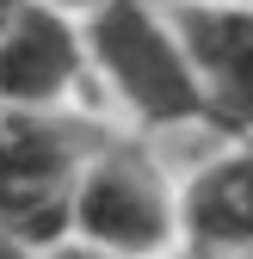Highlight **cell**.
I'll return each mask as SVG.
<instances>
[{
    "instance_id": "cell-9",
    "label": "cell",
    "mask_w": 253,
    "mask_h": 259,
    "mask_svg": "<svg viewBox=\"0 0 253 259\" xmlns=\"http://www.w3.org/2000/svg\"><path fill=\"white\" fill-rule=\"evenodd\" d=\"M0 259H37V247H25V241H13V235H0Z\"/></svg>"
},
{
    "instance_id": "cell-5",
    "label": "cell",
    "mask_w": 253,
    "mask_h": 259,
    "mask_svg": "<svg viewBox=\"0 0 253 259\" xmlns=\"http://www.w3.org/2000/svg\"><path fill=\"white\" fill-rule=\"evenodd\" d=\"M161 7L192 62L204 123L223 142H253V7Z\"/></svg>"
},
{
    "instance_id": "cell-10",
    "label": "cell",
    "mask_w": 253,
    "mask_h": 259,
    "mask_svg": "<svg viewBox=\"0 0 253 259\" xmlns=\"http://www.w3.org/2000/svg\"><path fill=\"white\" fill-rule=\"evenodd\" d=\"M173 7H253V0H173Z\"/></svg>"
},
{
    "instance_id": "cell-8",
    "label": "cell",
    "mask_w": 253,
    "mask_h": 259,
    "mask_svg": "<svg viewBox=\"0 0 253 259\" xmlns=\"http://www.w3.org/2000/svg\"><path fill=\"white\" fill-rule=\"evenodd\" d=\"M44 7H56V13H68V19H87L93 7H105V0H44Z\"/></svg>"
},
{
    "instance_id": "cell-6",
    "label": "cell",
    "mask_w": 253,
    "mask_h": 259,
    "mask_svg": "<svg viewBox=\"0 0 253 259\" xmlns=\"http://www.w3.org/2000/svg\"><path fill=\"white\" fill-rule=\"evenodd\" d=\"M179 247L204 259H253V142H210L179 167Z\"/></svg>"
},
{
    "instance_id": "cell-11",
    "label": "cell",
    "mask_w": 253,
    "mask_h": 259,
    "mask_svg": "<svg viewBox=\"0 0 253 259\" xmlns=\"http://www.w3.org/2000/svg\"><path fill=\"white\" fill-rule=\"evenodd\" d=\"M19 7H25V0H0V31H7V19H13Z\"/></svg>"
},
{
    "instance_id": "cell-2",
    "label": "cell",
    "mask_w": 253,
    "mask_h": 259,
    "mask_svg": "<svg viewBox=\"0 0 253 259\" xmlns=\"http://www.w3.org/2000/svg\"><path fill=\"white\" fill-rule=\"evenodd\" d=\"M68 235L105 259H167L179 247V179L167 154L142 136L105 130L74 173Z\"/></svg>"
},
{
    "instance_id": "cell-7",
    "label": "cell",
    "mask_w": 253,
    "mask_h": 259,
    "mask_svg": "<svg viewBox=\"0 0 253 259\" xmlns=\"http://www.w3.org/2000/svg\"><path fill=\"white\" fill-rule=\"evenodd\" d=\"M37 259H105V253H99V247H87V241H74V235H62V241L37 247Z\"/></svg>"
},
{
    "instance_id": "cell-3",
    "label": "cell",
    "mask_w": 253,
    "mask_h": 259,
    "mask_svg": "<svg viewBox=\"0 0 253 259\" xmlns=\"http://www.w3.org/2000/svg\"><path fill=\"white\" fill-rule=\"evenodd\" d=\"M99 111H0V235L50 247L68 235V191L93 142Z\"/></svg>"
},
{
    "instance_id": "cell-1",
    "label": "cell",
    "mask_w": 253,
    "mask_h": 259,
    "mask_svg": "<svg viewBox=\"0 0 253 259\" xmlns=\"http://www.w3.org/2000/svg\"><path fill=\"white\" fill-rule=\"evenodd\" d=\"M80 37H87L93 99L117 123H130V136L154 142V136H173V130L216 136L204 123L192 62H185L179 31L161 0H105L80 19Z\"/></svg>"
},
{
    "instance_id": "cell-4",
    "label": "cell",
    "mask_w": 253,
    "mask_h": 259,
    "mask_svg": "<svg viewBox=\"0 0 253 259\" xmlns=\"http://www.w3.org/2000/svg\"><path fill=\"white\" fill-rule=\"evenodd\" d=\"M80 19L25 0L0 31V111H93Z\"/></svg>"
}]
</instances>
